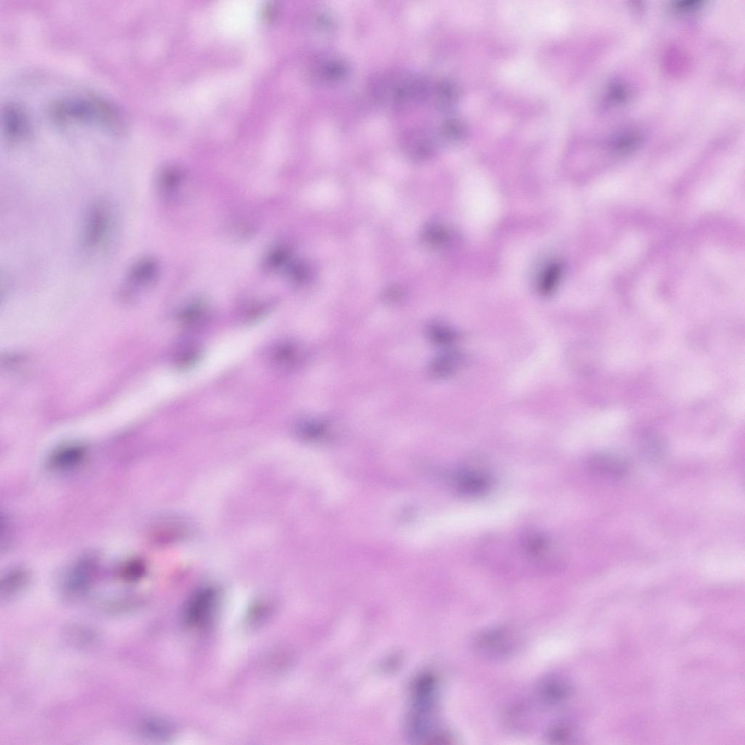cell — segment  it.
Wrapping results in <instances>:
<instances>
[{
	"mask_svg": "<svg viewBox=\"0 0 745 745\" xmlns=\"http://www.w3.org/2000/svg\"><path fill=\"white\" fill-rule=\"evenodd\" d=\"M53 119L60 123H82L100 126L113 131L123 127L122 116L108 102L92 96H72L55 102Z\"/></svg>",
	"mask_w": 745,
	"mask_h": 745,
	"instance_id": "obj_1",
	"label": "cell"
},
{
	"mask_svg": "<svg viewBox=\"0 0 745 745\" xmlns=\"http://www.w3.org/2000/svg\"><path fill=\"white\" fill-rule=\"evenodd\" d=\"M116 224L115 212L107 201H93L87 208L82 223L81 246L88 254H96L107 248Z\"/></svg>",
	"mask_w": 745,
	"mask_h": 745,
	"instance_id": "obj_2",
	"label": "cell"
},
{
	"mask_svg": "<svg viewBox=\"0 0 745 745\" xmlns=\"http://www.w3.org/2000/svg\"><path fill=\"white\" fill-rule=\"evenodd\" d=\"M377 94L382 100L401 105L423 93L424 83L415 78L398 76L384 78L379 86Z\"/></svg>",
	"mask_w": 745,
	"mask_h": 745,
	"instance_id": "obj_3",
	"label": "cell"
},
{
	"mask_svg": "<svg viewBox=\"0 0 745 745\" xmlns=\"http://www.w3.org/2000/svg\"><path fill=\"white\" fill-rule=\"evenodd\" d=\"M2 130L8 142L17 143L26 140L31 123L26 110L17 104H8L2 111Z\"/></svg>",
	"mask_w": 745,
	"mask_h": 745,
	"instance_id": "obj_4",
	"label": "cell"
},
{
	"mask_svg": "<svg viewBox=\"0 0 745 745\" xmlns=\"http://www.w3.org/2000/svg\"><path fill=\"white\" fill-rule=\"evenodd\" d=\"M457 492L466 497H478L485 495L492 486V478L483 469L466 468L455 477Z\"/></svg>",
	"mask_w": 745,
	"mask_h": 745,
	"instance_id": "obj_5",
	"label": "cell"
},
{
	"mask_svg": "<svg viewBox=\"0 0 745 745\" xmlns=\"http://www.w3.org/2000/svg\"><path fill=\"white\" fill-rule=\"evenodd\" d=\"M509 635L502 629L487 631L478 637L477 647L486 655L501 657L511 651L513 640Z\"/></svg>",
	"mask_w": 745,
	"mask_h": 745,
	"instance_id": "obj_6",
	"label": "cell"
},
{
	"mask_svg": "<svg viewBox=\"0 0 745 745\" xmlns=\"http://www.w3.org/2000/svg\"><path fill=\"white\" fill-rule=\"evenodd\" d=\"M587 467L596 476L617 480L624 477L629 467L622 459L610 455H596L587 462Z\"/></svg>",
	"mask_w": 745,
	"mask_h": 745,
	"instance_id": "obj_7",
	"label": "cell"
},
{
	"mask_svg": "<svg viewBox=\"0 0 745 745\" xmlns=\"http://www.w3.org/2000/svg\"><path fill=\"white\" fill-rule=\"evenodd\" d=\"M158 273V266L149 258L136 260L129 267L126 276V283L133 288L146 286L154 281Z\"/></svg>",
	"mask_w": 745,
	"mask_h": 745,
	"instance_id": "obj_8",
	"label": "cell"
},
{
	"mask_svg": "<svg viewBox=\"0 0 745 745\" xmlns=\"http://www.w3.org/2000/svg\"><path fill=\"white\" fill-rule=\"evenodd\" d=\"M213 591L203 590L192 598L187 610V619L191 624H200L208 616L215 601Z\"/></svg>",
	"mask_w": 745,
	"mask_h": 745,
	"instance_id": "obj_9",
	"label": "cell"
},
{
	"mask_svg": "<svg viewBox=\"0 0 745 745\" xmlns=\"http://www.w3.org/2000/svg\"><path fill=\"white\" fill-rule=\"evenodd\" d=\"M563 273V265L557 261L547 263L539 274L537 281L538 292L543 296L551 295L558 288Z\"/></svg>",
	"mask_w": 745,
	"mask_h": 745,
	"instance_id": "obj_10",
	"label": "cell"
},
{
	"mask_svg": "<svg viewBox=\"0 0 745 745\" xmlns=\"http://www.w3.org/2000/svg\"><path fill=\"white\" fill-rule=\"evenodd\" d=\"M539 687L542 698L551 702H558L564 699L568 693V687L565 682L555 677L544 680Z\"/></svg>",
	"mask_w": 745,
	"mask_h": 745,
	"instance_id": "obj_11",
	"label": "cell"
},
{
	"mask_svg": "<svg viewBox=\"0 0 745 745\" xmlns=\"http://www.w3.org/2000/svg\"><path fill=\"white\" fill-rule=\"evenodd\" d=\"M83 457L81 450L70 449L56 455L51 461L53 468L65 469L72 467L79 463Z\"/></svg>",
	"mask_w": 745,
	"mask_h": 745,
	"instance_id": "obj_12",
	"label": "cell"
},
{
	"mask_svg": "<svg viewBox=\"0 0 745 745\" xmlns=\"http://www.w3.org/2000/svg\"><path fill=\"white\" fill-rule=\"evenodd\" d=\"M452 234L447 228L441 225H434L429 227L425 233V240L431 246L440 247L447 244Z\"/></svg>",
	"mask_w": 745,
	"mask_h": 745,
	"instance_id": "obj_13",
	"label": "cell"
},
{
	"mask_svg": "<svg viewBox=\"0 0 745 745\" xmlns=\"http://www.w3.org/2000/svg\"><path fill=\"white\" fill-rule=\"evenodd\" d=\"M437 93L439 105L443 108L452 106L457 97L455 86L450 82L441 83L438 87Z\"/></svg>",
	"mask_w": 745,
	"mask_h": 745,
	"instance_id": "obj_14",
	"label": "cell"
},
{
	"mask_svg": "<svg viewBox=\"0 0 745 745\" xmlns=\"http://www.w3.org/2000/svg\"><path fill=\"white\" fill-rule=\"evenodd\" d=\"M295 356V349L290 344L278 345L271 352V361L278 366L290 363Z\"/></svg>",
	"mask_w": 745,
	"mask_h": 745,
	"instance_id": "obj_15",
	"label": "cell"
},
{
	"mask_svg": "<svg viewBox=\"0 0 745 745\" xmlns=\"http://www.w3.org/2000/svg\"><path fill=\"white\" fill-rule=\"evenodd\" d=\"M442 133L448 140L458 141L463 139L465 134V128L461 122L450 121L443 126Z\"/></svg>",
	"mask_w": 745,
	"mask_h": 745,
	"instance_id": "obj_16",
	"label": "cell"
},
{
	"mask_svg": "<svg viewBox=\"0 0 745 745\" xmlns=\"http://www.w3.org/2000/svg\"><path fill=\"white\" fill-rule=\"evenodd\" d=\"M459 361V356L457 354L446 355L438 361L434 366L435 372L441 375L449 374L457 368Z\"/></svg>",
	"mask_w": 745,
	"mask_h": 745,
	"instance_id": "obj_17",
	"label": "cell"
},
{
	"mask_svg": "<svg viewBox=\"0 0 745 745\" xmlns=\"http://www.w3.org/2000/svg\"><path fill=\"white\" fill-rule=\"evenodd\" d=\"M323 72L328 79L337 81L347 74V67L342 61L331 62L325 66Z\"/></svg>",
	"mask_w": 745,
	"mask_h": 745,
	"instance_id": "obj_18",
	"label": "cell"
},
{
	"mask_svg": "<svg viewBox=\"0 0 745 745\" xmlns=\"http://www.w3.org/2000/svg\"><path fill=\"white\" fill-rule=\"evenodd\" d=\"M198 357L199 349L192 346H187L181 349L178 361L182 366H186L194 363Z\"/></svg>",
	"mask_w": 745,
	"mask_h": 745,
	"instance_id": "obj_19",
	"label": "cell"
},
{
	"mask_svg": "<svg viewBox=\"0 0 745 745\" xmlns=\"http://www.w3.org/2000/svg\"><path fill=\"white\" fill-rule=\"evenodd\" d=\"M434 339L440 342H447L454 339V333L445 328H436L433 331Z\"/></svg>",
	"mask_w": 745,
	"mask_h": 745,
	"instance_id": "obj_20",
	"label": "cell"
}]
</instances>
